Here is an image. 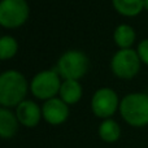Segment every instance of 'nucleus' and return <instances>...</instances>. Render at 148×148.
<instances>
[{
  "label": "nucleus",
  "mask_w": 148,
  "mask_h": 148,
  "mask_svg": "<svg viewBox=\"0 0 148 148\" xmlns=\"http://www.w3.org/2000/svg\"><path fill=\"white\" fill-rule=\"evenodd\" d=\"M42 114L43 113H42L39 105L31 100H23L20 105H17V110H16L18 121L27 127H34L38 125Z\"/></svg>",
  "instance_id": "1a4fd4ad"
},
{
  "label": "nucleus",
  "mask_w": 148,
  "mask_h": 148,
  "mask_svg": "<svg viewBox=\"0 0 148 148\" xmlns=\"http://www.w3.org/2000/svg\"><path fill=\"white\" fill-rule=\"evenodd\" d=\"M138 55L142 61L148 64V39H144L138 46Z\"/></svg>",
  "instance_id": "dca6fc26"
},
{
  "label": "nucleus",
  "mask_w": 148,
  "mask_h": 148,
  "mask_svg": "<svg viewBox=\"0 0 148 148\" xmlns=\"http://www.w3.org/2000/svg\"><path fill=\"white\" fill-rule=\"evenodd\" d=\"M92 112L101 118L110 117L116 112L118 107V97L117 94L112 88H99L92 96L91 101Z\"/></svg>",
  "instance_id": "0eeeda50"
},
{
  "label": "nucleus",
  "mask_w": 148,
  "mask_h": 148,
  "mask_svg": "<svg viewBox=\"0 0 148 148\" xmlns=\"http://www.w3.org/2000/svg\"><path fill=\"white\" fill-rule=\"evenodd\" d=\"M112 3L123 16H135L144 8V0H112Z\"/></svg>",
  "instance_id": "ddd939ff"
},
{
  "label": "nucleus",
  "mask_w": 148,
  "mask_h": 148,
  "mask_svg": "<svg viewBox=\"0 0 148 148\" xmlns=\"http://www.w3.org/2000/svg\"><path fill=\"white\" fill-rule=\"evenodd\" d=\"M29 16L26 0H1L0 3V23L5 27H18Z\"/></svg>",
  "instance_id": "39448f33"
},
{
  "label": "nucleus",
  "mask_w": 148,
  "mask_h": 148,
  "mask_svg": "<svg viewBox=\"0 0 148 148\" xmlns=\"http://www.w3.org/2000/svg\"><path fill=\"white\" fill-rule=\"evenodd\" d=\"M110 66H112L113 73L117 77L130 79L139 72L140 57H139L138 52H135L131 48L120 49L112 57Z\"/></svg>",
  "instance_id": "20e7f679"
},
{
  "label": "nucleus",
  "mask_w": 148,
  "mask_h": 148,
  "mask_svg": "<svg viewBox=\"0 0 148 148\" xmlns=\"http://www.w3.org/2000/svg\"><path fill=\"white\" fill-rule=\"evenodd\" d=\"M134 40H135V31L131 26L122 23L114 30V42L122 49L130 48Z\"/></svg>",
  "instance_id": "f8f14e48"
},
{
  "label": "nucleus",
  "mask_w": 148,
  "mask_h": 148,
  "mask_svg": "<svg viewBox=\"0 0 148 148\" xmlns=\"http://www.w3.org/2000/svg\"><path fill=\"white\" fill-rule=\"evenodd\" d=\"M99 135L104 142L113 143V142L117 140L121 135L120 125L113 120H105L104 122H101V125L99 126Z\"/></svg>",
  "instance_id": "4468645a"
},
{
  "label": "nucleus",
  "mask_w": 148,
  "mask_h": 148,
  "mask_svg": "<svg viewBox=\"0 0 148 148\" xmlns=\"http://www.w3.org/2000/svg\"><path fill=\"white\" fill-rule=\"evenodd\" d=\"M88 69V59L81 51H68L60 57L57 62V72L65 79L77 81L84 75Z\"/></svg>",
  "instance_id": "7ed1b4c3"
},
{
  "label": "nucleus",
  "mask_w": 148,
  "mask_h": 148,
  "mask_svg": "<svg viewBox=\"0 0 148 148\" xmlns=\"http://www.w3.org/2000/svg\"><path fill=\"white\" fill-rule=\"evenodd\" d=\"M61 83L57 70H44L38 73L31 81V92L39 99L49 100L60 92Z\"/></svg>",
  "instance_id": "423d86ee"
},
{
  "label": "nucleus",
  "mask_w": 148,
  "mask_h": 148,
  "mask_svg": "<svg viewBox=\"0 0 148 148\" xmlns=\"http://www.w3.org/2000/svg\"><path fill=\"white\" fill-rule=\"evenodd\" d=\"M42 113H43L44 120L48 123H51V125H60L69 116V108H68V104L62 99L52 97V99L47 100L43 104Z\"/></svg>",
  "instance_id": "6e6552de"
},
{
  "label": "nucleus",
  "mask_w": 148,
  "mask_h": 148,
  "mask_svg": "<svg viewBox=\"0 0 148 148\" xmlns=\"http://www.w3.org/2000/svg\"><path fill=\"white\" fill-rule=\"evenodd\" d=\"M18 48V44L14 38L9 35H4L0 39V57L1 60L10 59L16 55Z\"/></svg>",
  "instance_id": "2eb2a0df"
},
{
  "label": "nucleus",
  "mask_w": 148,
  "mask_h": 148,
  "mask_svg": "<svg viewBox=\"0 0 148 148\" xmlns=\"http://www.w3.org/2000/svg\"><path fill=\"white\" fill-rule=\"evenodd\" d=\"M27 92V82L17 70H7L0 75V104L16 107L23 101Z\"/></svg>",
  "instance_id": "f257e3e1"
},
{
  "label": "nucleus",
  "mask_w": 148,
  "mask_h": 148,
  "mask_svg": "<svg viewBox=\"0 0 148 148\" xmlns=\"http://www.w3.org/2000/svg\"><path fill=\"white\" fill-rule=\"evenodd\" d=\"M60 95H61V99L66 104H75L77 101H79V99L82 96V86L79 84L78 81L65 79L61 83Z\"/></svg>",
  "instance_id": "9b49d317"
},
{
  "label": "nucleus",
  "mask_w": 148,
  "mask_h": 148,
  "mask_svg": "<svg viewBox=\"0 0 148 148\" xmlns=\"http://www.w3.org/2000/svg\"><path fill=\"white\" fill-rule=\"evenodd\" d=\"M144 8L148 10V0H144Z\"/></svg>",
  "instance_id": "f3484780"
},
{
  "label": "nucleus",
  "mask_w": 148,
  "mask_h": 148,
  "mask_svg": "<svg viewBox=\"0 0 148 148\" xmlns=\"http://www.w3.org/2000/svg\"><path fill=\"white\" fill-rule=\"evenodd\" d=\"M18 118L9 109L1 108L0 109V135L1 138H12L18 130Z\"/></svg>",
  "instance_id": "9d476101"
},
{
  "label": "nucleus",
  "mask_w": 148,
  "mask_h": 148,
  "mask_svg": "<svg viewBox=\"0 0 148 148\" xmlns=\"http://www.w3.org/2000/svg\"><path fill=\"white\" fill-rule=\"evenodd\" d=\"M122 118L131 126H146L148 123V95L136 92L129 94L120 104Z\"/></svg>",
  "instance_id": "f03ea898"
}]
</instances>
